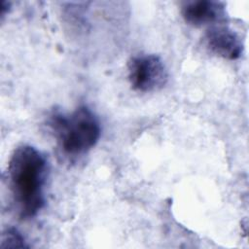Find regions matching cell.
Segmentation results:
<instances>
[{
    "instance_id": "obj_1",
    "label": "cell",
    "mask_w": 249,
    "mask_h": 249,
    "mask_svg": "<svg viewBox=\"0 0 249 249\" xmlns=\"http://www.w3.org/2000/svg\"><path fill=\"white\" fill-rule=\"evenodd\" d=\"M48 171L45 156L35 147L23 144L13 151L8 162L7 177L20 219H31L44 207Z\"/></svg>"
},
{
    "instance_id": "obj_2",
    "label": "cell",
    "mask_w": 249,
    "mask_h": 249,
    "mask_svg": "<svg viewBox=\"0 0 249 249\" xmlns=\"http://www.w3.org/2000/svg\"><path fill=\"white\" fill-rule=\"evenodd\" d=\"M47 124L61 151L73 157L91 150L101 134L97 117L84 105L68 114L52 113Z\"/></svg>"
},
{
    "instance_id": "obj_3",
    "label": "cell",
    "mask_w": 249,
    "mask_h": 249,
    "mask_svg": "<svg viewBox=\"0 0 249 249\" xmlns=\"http://www.w3.org/2000/svg\"><path fill=\"white\" fill-rule=\"evenodd\" d=\"M127 78L131 88L139 92L161 89L168 81V72L162 59L153 53H141L127 62Z\"/></svg>"
},
{
    "instance_id": "obj_4",
    "label": "cell",
    "mask_w": 249,
    "mask_h": 249,
    "mask_svg": "<svg viewBox=\"0 0 249 249\" xmlns=\"http://www.w3.org/2000/svg\"><path fill=\"white\" fill-rule=\"evenodd\" d=\"M204 44L210 53L229 60L239 58L243 51L239 36L223 25H214L209 28L204 35Z\"/></svg>"
},
{
    "instance_id": "obj_5",
    "label": "cell",
    "mask_w": 249,
    "mask_h": 249,
    "mask_svg": "<svg viewBox=\"0 0 249 249\" xmlns=\"http://www.w3.org/2000/svg\"><path fill=\"white\" fill-rule=\"evenodd\" d=\"M181 15L184 20L196 27L214 24L225 18V4L213 0L188 1L182 5Z\"/></svg>"
},
{
    "instance_id": "obj_6",
    "label": "cell",
    "mask_w": 249,
    "mask_h": 249,
    "mask_svg": "<svg viewBox=\"0 0 249 249\" xmlns=\"http://www.w3.org/2000/svg\"><path fill=\"white\" fill-rule=\"evenodd\" d=\"M24 236L15 228L9 227L5 229L1 235L0 248H27Z\"/></svg>"
}]
</instances>
